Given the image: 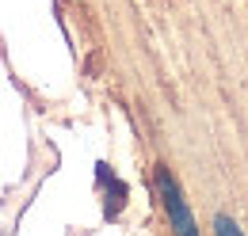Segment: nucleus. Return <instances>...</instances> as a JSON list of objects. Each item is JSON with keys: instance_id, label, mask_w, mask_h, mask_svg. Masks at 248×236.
<instances>
[{"instance_id": "obj_1", "label": "nucleus", "mask_w": 248, "mask_h": 236, "mask_svg": "<svg viewBox=\"0 0 248 236\" xmlns=\"http://www.w3.org/2000/svg\"><path fill=\"white\" fill-rule=\"evenodd\" d=\"M156 191L164 198V209H168V221H172L176 236H199L195 217H191V209L184 202V191H180V183H176V176L168 168H156Z\"/></svg>"}, {"instance_id": "obj_2", "label": "nucleus", "mask_w": 248, "mask_h": 236, "mask_svg": "<svg viewBox=\"0 0 248 236\" xmlns=\"http://www.w3.org/2000/svg\"><path fill=\"white\" fill-rule=\"evenodd\" d=\"M214 233L217 236H245L241 229H237V221H233V217H225V213H217V217H214Z\"/></svg>"}]
</instances>
